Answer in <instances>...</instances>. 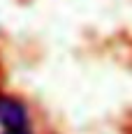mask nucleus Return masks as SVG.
I'll return each instance as SVG.
<instances>
[{
  "label": "nucleus",
  "instance_id": "f03ea898",
  "mask_svg": "<svg viewBox=\"0 0 132 134\" xmlns=\"http://www.w3.org/2000/svg\"><path fill=\"white\" fill-rule=\"evenodd\" d=\"M2 134H30L28 127H21V130H2Z\"/></svg>",
  "mask_w": 132,
  "mask_h": 134
},
{
  "label": "nucleus",
  "instance_id": "f257e3e1",
  "mask_svg": "<svg viewBox=\"0 0 132 134\" xmlns=\"http://www.w3.org/2000/svg\"><path fill=\"white\" fill-rule=\"evenodd\" d=\"M28 107L12 95H0V127L2 130H21L28 127Z\"/></svg>",
  "mask_w": 132,
  "mask_h": 134
}]
</instances>
